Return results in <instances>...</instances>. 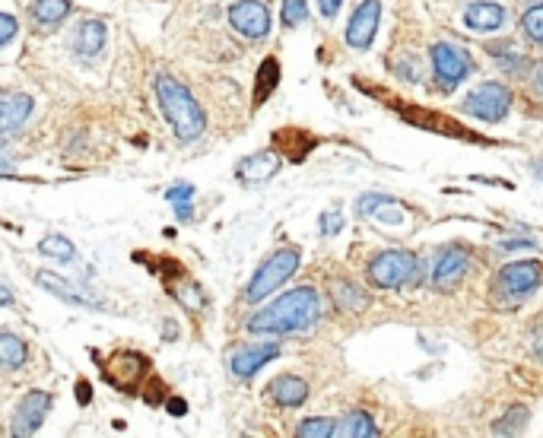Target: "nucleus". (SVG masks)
I'll return each instance as SVG.
<instances>
[{
    "instance_id": "obj_30",
    "label": "nucleus",
    "mask_w": 543,
    "mask_h": 438,
    "mask_svg": "<svg viewBox=\"0 0 543 438\" xmlns=\"http://www.w3.org/2000/svg\"><path fill=\"white\" fill-rule=\"evenodd\" d=\"M279 20H283V26L295 29V26H302L305 20H309V4H305V0H283Z\"/></svg>"
},
{
    "instance_id": "obj_10",
    "label": "nucleus",
    "mask_w": 543,
    "mask_h": 438,
    "mask_svg": "<svg viewBox=\"0 0 543 438\" xmlns=\"http://www.w3.org/2000/svg\"><path fill=\"white\" fill-rule=\"evenodd\" d=\"M48 410H51V394L45 391H29L20 401V407H16L13 413V423H10V432H13L16 438L23 435H35L38 426L45 423Z\"/></svg>"
},
{
    "instance_id": "obj_2",
    "label": "nucleus",
    "mask_w": 543,
    "mask_h": 438,
    "mask_svg": "<svg viewBox=\"0 0 543 438\" xmlns=\"http://www.w3.org/2000/svg\"><path fill=\"white\" fill-rule=\"evenodd\" d=\"M156 98H159V108L166 114V121L172 124L175 137L191 144L197 137L204 134L207 128V114L201 108L194 96L188 92V86H181L175 76L169 74H159L156 76Z\"/></svg>"
},
{
    "instance_id": "obj_32",
    "label": "nucleus",
    "mask_w": 543,
    "mask_h": 438,
    "mask_svg": "<svg viewBox=\"0 0 543 438\" xmlns=\"http://www.w3.org/2000/svg\"><path fill=\"white\" fill-rule=\"evenodd\" d=\"M388 204H394V197H388V194H366L356 204V213L359 216H372V213H378L382 207H388Z\"/></svg>"
},
{
    "instance_id": "obj_40",
    "label": "nucleus",
    "mask_w": 543,
    "mask_h": 438,
    "mask_svg": "<svg viewBox=\"0 0 543 438\" xmlns=\"http://www.w3.org/2000/svg\"><path fill=\"white\" fill-rule=\"evenodd\" d=\"M537 90L543 92V64H540V67H537Z\"/></svg>"
},
{
    "instance_id": "obj_27",
    "label": "nucleus",
    "mask_w": 543,
    "mask_h": 438,
    "mask_svg": "<svg viewBox=\"0 0 543 438\" xmlns=\"http://www.w3.org/2000/svg\"><path fill=\"white\" fill-rule=\"evenodd\" d=\"M295 435L299 438H331V435H337V423H334V419H325V416H311V419H302Z\"/></svg>"
},
{
    "instance_id": "obj_36",
    "label": "nucleus",
    "mask_w": 543,
    "mask_h": 438,
    "mask_svg": "<svg viewBox=\"0 0 543 438\" xmlns=\"http://www.w3.org/2000/svg\"><path fill=\"white\" fill-rule=\"evenodd\" d=\"M524 248H537V245L528 242V239H518V242H502V245H499V251H524Z\"/></svg>"
},
{
    "instance_id": "obj_13",
    "label": "nucleus",
    "mask_w": 543,
    "mask_h": 438,
    "mask_svg": "<svg viewBox=\"0 0 543 438\" xmlns=\"http://www.w3.org/2000/svg\"><path fill=\"white\" fill-rule=\"evenodd\" d=\"M279 156L273 150H261V153H255V156H245L235 166V175H239V182L241 184H264V182H271L273 175L279 172Z\"/></svg>"
},
{
    "instance_id": "obj_7",
    "label": "nucleus",
    "mask_w": 543,
    "mask_h": 438,
    "mask_svg": "<svg viewBox=\"0 0 543 438\" xmlns=\"http://www.w3.org/2000/svg\"><path fill=\"white\" fill-rule=\"evenodd\" d=\"M429 54H432V74H436V80L445 90H454V86L464 83L474 74V61H470V54L464 48L438 42V45H432Z\"/></svg>"
},
{
    "instance_id": "obj_21",
    "label": "nucleus",
    "mask_w": 543,
    "mask_h": 438,
    "mask_svg": "<svg viewBox=\"0 0 543 438\" xmlns=\"http://www.w3.org/2000/svg\"><path fill=\"white\" fill-rule=\"evenodd\" d=\"M67 16H70V0H35V7H32V20L42 29H58Z\"/></svg>"
},
{
    "instance_id": "obj_38",
    "label": "nucleus",
    "mask_w": 543,
    "mask_h": 438,
    "mask_svg": "<svg viewBox=\"0 0 543 438\" xmlns=\"http://www.w3.org/2000/svg\"><path fill=\"white\" fill-rule=\"evenodd\" d=\"M185 410H188V407H185L178 397H172V403H169V413H172V416H185Z\"/></svg>"
},
{
    "instance_id": "obj_31",
    "label": "nucleus",
    "mask_w": 543,
    "mask_h": 438,
    "mask_svg": "<svg viewBox=\"0 0 543 438\" xmlns=\"http://www.w3.org/2000/svg\"><path fill=\"white\" fill-rule=\"evenodd\" d=\"M521 29H524L531 42H543V4H537V7H531L528 13L521 16Z\"/></svg>"
},
{
    "instance_id": "obj_22",
    "label": "nucleus",
    "mask_w": 543,
    "mask_h": 438,
    "mask_svg": "<svg viewBox=\"0 0 543 438\" xmlns=\"http://www.w3.org/2000/svg\"><path fill=\"white\" fill-rule=\"evenodd\" d=\"M337 435H343V438H378V435H382V429H378L375 419H372L369 413L356 410V413H347L337 423Z\"/></svg>"
},
{
    "instance_id": "obj_35",
    "label": "nucleus",
    "mask_w": 543,
    "mask_h": 438,
    "mask_svg": "<svg viewBox=\"0 0 543 438\" xmlns=\"http://www.w3.org/2000/svg\"><path fill=\"white\" fill-rule=\"evenodd\" d=\"M340 4H343V0H318V7H321V16H327V20H334V16L340 13Z\"/></svg>"
},
{
    "instance_id": "obj_9",
    "label": "nucleus",
    "mask_w": 543,
    "mask_h": 438,
    "mask_svg": "<svg viewBox=\"0 0 543 438\" xmlns=\"http://www.w3.org/2000/svg\"><path fill=\"white\" fill-rule=\"evenodd\" d=\"M229 26L245 38H264L271 32V10L261 0H239L229 7Z\"/></svg>"
},
{
    "instance_id": "obj_6",
    "label": "nucleus",
    "mask_w": 543,
    "mask_h": 438,
    "mask_svg": "<svg viewBox=\"0 0 543 438\" xmlns=\"http://www.w3.org/2000/svg\"><path fill=\"white\" fill-rule=\"evenodd\" d=\"M460 108H464L470 118H476V121L496 124V121H502L508 114V108H512V92H508V86H502V83H483L464 98V106Z\"/></svg>"
},
{
    "instance_id": "obj_29",
    "label": "nucleus",
    "mask_w": 543,
    "mask_h": 438,
    "mask_svg": "<svg viewBox=\"0 0 543 438\" xmlns=\"http://www.w3.org/2000/svg\"><path fill=\"white\" fill-rule=\"evenodd\" d=\"M490 51L496 54L502 67H512V74H524V67H528V58L515 54V51H512V42H492Z\"/></svg>"
},
{
    "instance_id": "obj_33",
    "label": "nucleus",
    "mask_w": 543,
    "mask_h": 438,
    "mask_svg": "<svg viewBox=\"0 0 543 438\" xmlns=\"http://www.w3.org/2000/svg\"><path fill=\"white\" fill-rule=\"evenodd\" d=\"M13 35H16V20L10 13H4L0 16V45H10Z\"/></svg>"
},
{
    "instance_id": "obj_19",
    "label": "nucleus",
    "mask_w": 543,
    "mask_h": 438,
    "mask_svg": "<svg viewBox=\"0 0 543 438\" xmlns=\"http://www.w3.org/2000/svg\"><path fill=\"white\" fill-rule=\"evenodd\" d=\"M106 45V23H98V20H83L80 29L74 32V48L83 58H92V54L102 51Z\"/></svg>"
},
{
    "instance_id": "obj_37",
    "label": "nucleus",
    "mask_w": 543,
    "mask_h": 438,
    "mask_svg": "<svg viewBox=\"0 0 543 438\" xmlns=\"http://www.w3.org/2000/svg\"><path fill=\"white\" fill-rule=\"evenodd\" d=\"M76 397H80V403H90V397H92V387L86 385V381H80V385H76Z\"/></svg>"
},
{
    "instance_id": "obj_3",
    "label": "nucleus",
    "mask_w": 543,
    "mask_h": 438,
    "mask_svg": "<svg viewBox=\"0 0 543 438\" xmlns=\"http://www.w3.org/2000/svg\"><path fill=\"white\" fill-rule=\"evenodd\" d=\"M299 261L302 257L295 248H279L277 254H271L264 264L257 267L255 277H251L248 289H245V299H248V302H261V299H267L271 293H277V289L299 270Z\"/></svg>"
},
{
    "instance_id": "obj_25",
    "label": "nucleus",
    "mask_w": 543,
    "mask_h": 438,
    "mask_svg": "<svg viewBox=\"0 0 543 438\" xmlns=\"http://www.w3.org/2000/svg\"><path fill=\"white\" fill-rule=\"evenodd\" d=\"M38 251L45 257H51V261H60V264L74 261V254H76L74 242L64 239V235H48V239H42V242H38Z\"/></svg>"
},
{
    "instance_id": "obj_34",
    "label": "nucleus",
    "mask_w": 543,
    "mask_h": 438,
    "mask_svg": "<svg viewBox=\"0 0 543 438\" xmlns=\"http://www.w3.org/2000/svg\"><path fill=\"white\" fill-rule=\"evenodd\" d=\"M340 229H343V216H340V213H331V216H325V226H321V232H325V235H337Z\"/></svg>"
},
{
    "instance_id": "obj_15",
    "label": "nucleus",
    "mask_w": 543,
    "mask_h": 438,
    "mask_svg": "<svg viewBox=\"0 0 543 438\" xmlns=\"http://www.w3.org/2000/svg\"><path fill=\"white\" fill-rule=\"evenodd\" d=\"M508 20L506 7L502 4H492V0H480V4H470L468 13H464V23L474 32H492L502 29Z\"/></svg>"
},
{
    "instance_id": "obj_14",
    "label": "nucleus",
    "mask_w": 543,
    "mask_h": 438,
    "mask_svg": "<svg viewBox=\"0 0 543 438\" xmlns=\"http://www.w3.org/2000/svg\"><path fill=\"white\" fill-rule=\"evenodd\" d=\"M279 356V347L277 343H257V347H241L232 353V372L239 378H251L255 372L264 369L271 359Z\"/></svg>"
},
{
    "instance_id": "obj_28",
    "label": "nucleus",
    "mask_w": 543,
    "mask_h": 438,
    "mask_svg": "<svg viewBox=\"0 0 543 438\" xmlns=\"http://www.w3.org/2000/svg\"><path fill=\"white\" fill-rule=\"evenodd\" d=\"M524 423H528V410L515 407L512 413H506L502 419L492 423V435H518V432L524 429Z\"/></svg>"
},
{
    "instance_id": "obj_39",
    "label": "nucleus",
    "mask_w": 543,
    "mask_h": 438,
    "mask_svg": "<svg viewBox=\"0 0 543 438\" xmlns=\"http://www.w3.org/2000/svg\"><path fill=\"white\" fill-rule=\"evenodd\" d=\"M0 302H4V305H13V295H10V286H7V283L0 286Z\"/></svg>"
},
{
    "instance_id": "obj_23",
    "label": "nucleus",
    "mask_w": 543,
    "mask_h": 438,
    "mask_svg": "<svg viewBox=\"0 0 543 438\" xmlns=\"http://www.w3.org/2000/svg\"><path fill=\"white\" fill-rule=\"evenodd\" d=\"M26 356H29V349H26V343L16 333H0V365L4 369L13 372L20 365H26Z\"/></svg>"
},
{
    "instance_id": "obj_17",
    "label": "nucleus",
    "mask_w": 543,
    "mask_h": 438,
    "mask_svg": "<svg viewBox=\"0 0 543 438\" xmlns=\"http://www.w3.org/2000/svg\"><path fill=\"white\" fill-rule=\"evenodd\" d=\"M271 397L279 407H299V403L309 401V385L295 375H279L271 385Z\"/></svg>"
},
{
    "instance_id": "obj_5",
    "label": "nucleus",
    "mask_w": 543,
    "mask_h": 438,
    "mask_svg": "<svg viewBox=\"0 0 543 438\" xmlns=\"http://www.w3.org/2000/svg\"><path fill=\"white\" fill-rule=\"evenodd\" d=\"M540 286H543V264H537V261H515V264H506L499 270L492 293L499 299H508L512 305H518Z\"/></svg>"
},
{
    "instance_id": "obj_1",
    "label": "nucleus",
    "mask_w": 543,
    "mask_h": 438,
    "mask_svg": "<svg viewBox=\"0 0 543 438\" xmlns=\"http://www.w3.org/2000/svg\"><path fill=\"white\" fill-rule=\"evenodd\" d=\"M321 317V299L311 286H299L293 293L279 295L277 302L267 309L255 311L248 317V331L261 333V337H287V333L311 331Z\"/></svg>"
},
{
    "instance_id": "obj_18",
    "label": "nucleus",
    "mask_w": 543,
    "mask_h": 438,
    "mask_svg": "<svg viewBox=\"0 0 543 438\" xmlns=\"http://www.w3.org/2000/svg\"><path fill=\"white\" fill-rule=\"evenodd\" d=\"M35 283H38L42 289H48V293H54L58 299H64V302H70V305H83V309H98L96 302H90V299H86V295L80 293V289H74L67 280H64V277H58V273L38 270V273H35Z\"/></svg>"
},
{
    "instance_id": "obj_24",
    "label": "nucleus",
    "mask_w": 543,
    "mask_h": 438,
    "mask_svg": "<svg viewBox=\"0 0 543 438\" xmlns=\"http://www.w3.org/2000/svg\"><path fill=\"white\" fill-rule=\"evenodd\" d=\"M279 86V64L273 61V58H267L264 64H261V70H257V83H255V106H261V102H267V96H271L273 90Z\"/></svg>"
},
{
    "instance_id": "obj_8",
    "label": "nucleus",
    "mask_w": 543,
    "mask_h": 438,
    "mask_svg": "<svg viewBox=\"0 0 543 438\" xmlns=\"http://www.w3.org/2000/svg\"><path fill=\"white\" fill-rule=\"evenodd\" d=\"M382 23V0H362L359 7L353 10L347 26V45L353 51H366L372 45V38Z\"/></svg>"
},
{
    "instance_id": "obj_26",
    "label": "nucleus",
    "mask_w": 543,
    "mask_h": 438,
    "mask_svg": "<svg viewBox=\"0 0 543 438\" xmlns=\"http://www.w3.org/2000/svg\"><path fill=\"white\" fill-rule=\"evenodd\" d=\"M169 204L175 207V216L181 219V223H188L191 216H194V207H191V197H194V188L191 184H175V188H169Z\"/></svg>"
},
{
    "instance_id": "obj_12",
    "label": "nucleus",
    "mask_w": 543,
    "mask_h": 438,
    "mask_svg": "<svg viewBox=\"0 0 543 438\" xmlns=\"http://www.w3.org/2000/svg\"><path fill=\"white\" fill-rule=\"evenodd\" d=\"M470 267V251L464 245H448L436 261V270H432V283L438 289H452L454 283H460V277L468 273Z\"/></svg>"
},
{
    "instance_id": "obj_16",
    "label": "nucleus",
    "mask_w": 543,
    "mask_h": 438,
    "mask_svg": "<svg viewBox=\"0 0 543 438\" xmlns=\"http://www.w3.org/2000/svg\"><path fill=\"white\" fill-rule=\"evenodd\" d=\"M29 114H32V96H23V92L4 96V106H0V130H4V137L16 134L26 124Z\"/></svg>"
},
{
    "instance_id": "obj_20",
    "label": "nucleus",
    "mask_w": 543,
    "mask_h": 438,
    "mask_svg": "<svg viewBox=\"0 0 543 438\" xmlns=\"http://www.w3.org/2000/svg\"><path fill=\"white\" fill-rule=\"evenodd\" d=\"M331 299L340 311H362L366 305H369V293L350 280H334L331 283Z\"/></svg>"
},
{
    "instance_id": "obj_11",
    "label": "nucleus",
    "mask_w": 543,
    "mask_h": 438,
    "mask_svg": "<svg viewBox=\"0 0 543 438\" xmlns=\"http://www.w3.org/2000/svg\"><path fill=\"white\" fill-rule=\"evenodd\" d=\"M146 369H150V363H146L140 353H130V349H121V353H114L112 359L106 363V375L112 385L124 387V391H134L137 381L146 375Z\"/></svg>"
},
{
    "instance_id": "obj_4",
    "label": "nucleus",
    "mask_w": 543,
    "mask_h": 438,
    "mask_svg": "<svg viewBox=\"0 0 543 438\" xmlns=\"http://www.w3.org/2000/svg\"><path fill=\"white\" fill-rule=\"evenodd\" d=\"M416 273H420V261L410 251H382L369 261L366 277L375 289H397L416 280Z\"/></svg>"
}]
</instances>
